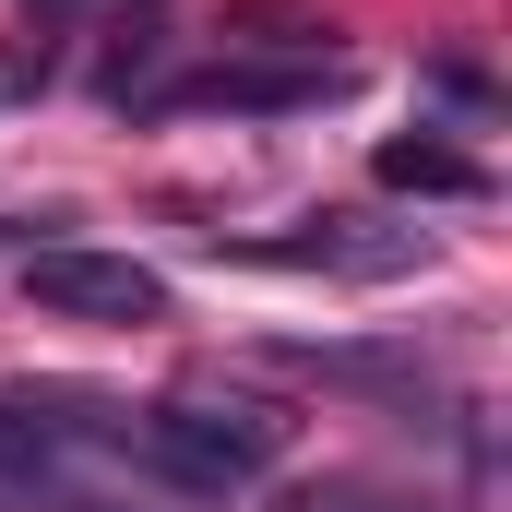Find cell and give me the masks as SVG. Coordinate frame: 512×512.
<instances>
[{
	"label": "cell",
	"mask_w": 512,
	"mask_h": 512,
	"mask_svg": "<svg viewBox=\"0 0 512 512\" xmlns=\"http://www.w3.org/2000/svg\"><path fill=\"white\" fill-rule=\"evenodd\" d=\"M286 512H370V501H358V489H298Z\"/></svg>",
	"instance_id": "8992f818"
},
{
	"label": "cell",
	"mask_w": 512,
	"mask_h": 512,
	"mask_svg": "<svg viewBox=\"0 0 512 512\" xmlns=\"http://www.w3.org/2000/svg\"><path fill=\"white\" fill-rule=\"evenodd\" d=\"M429 251L417 227H370V215H322L310 239H262L251 262H298V274H405Z\"/></svg>",
	"instance_id": "277c9868"
},
{
	"label": "cell",
	"mask_w": 512,
	"mask_h": 512,
	"mask_svg": "<svg viewBox=\"0 0 512 512\" xmlns=\"http://www.w3.org/2000/svg\"><path fill=\"white\" fill-rule=\"evenodd\" d=\"M120 453L155 465L167 489H191V501H227V489H251L286 453V417L274 405H215V393H167V405H131L120 417Z\"/></svg>",
	"instance_id": "6da1fadb"
},
{
	"label": "cell",
	"mask_w": 512,
	"mask_h": 512,
	"mask_svg": "<svg viewBox=\"0 0 512 512\" xmlns=\"http://www.w3.org/2000/svg\"><path fill=\"white\" fill-rule=\"evenodd\" d=\"M24 298L48 310V322H108V334H143V322H167V274L131 251H24Z\"/></svg>",
	"instance_id": "7a4b0ae2"
},
{
	"label": "cell",
	"mask_w": 512,
	"mask_h": 512,
	"mask_svg": "<svg viewBox=\"0 0 512 512\" xmlns=\"http://www.w3.org/2000/svg\"><path fill=\"white\" fill-rule=\"evenodd\" d=\"M382 191L477 203V191H489V167H477V155H453V143H429V131H393V143H382Z\"/></svg>",
	"instance_id": "5b68a950"
},
{
	"label": "cell",
	"mask_w": 512,
	"mask_h": 512,
	"mask_svg": "<svg viewBox=\"0 0 512 512\" xmlns=\"http://www.w3.org/2000/svg\"><path fill=\"white\" fill-rule=\"evenodd\" d=\"M322 96H346V48H322V36H286L274 60H215V72L167 84V108H322Z\"/></svg>",
	"instance_id": "3957f363"
}]
</instances>
